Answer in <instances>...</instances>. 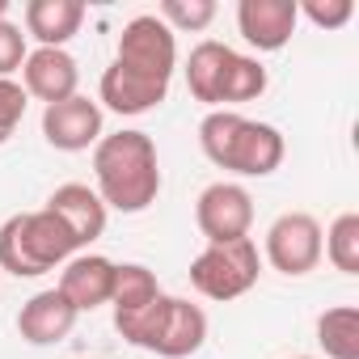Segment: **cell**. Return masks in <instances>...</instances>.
I'll return each instance as SVG.
<instances>
[{
  "instance_id": "obj_1",
  "label": "cell",
  "mask_w": 359,
  "mask_h": 359,
  "mask_svg": "<svg viewBox=\"0 0 359 359\" xmlns=\"http://www.w3.org/2000/svg\"><path fill=\"white\" fill-rule=\"evenodd\" d=\"M93 177H97V199L106 212L140 216L161 195V156L148 131L123 127L114 135H102L93 148Z\"/></svg>"
},
{
  "instance_id": "obj_2",
  "label": "cell",
  "mask_w": 359,
  "mask_h": 359,
  "mask_svg": "<svg viewBox=\"0 0 359 359\" xmlns=\"http://www.w3.org/2000/svg\"><path fill=\"white\" fill-rule=\"evenodd\" d=\"M199 148L216 169H229L237 177H271L287 152L279 127L245 118L241 110H212L199 123Z\"/></svg>"
},
{
  "instance_id": "obj_3",
  "label": "cell",
  "mask_w": 359,
  "mask_h": 359,
  "mask_svg": "<svg viewBox=\"0 0 359 359\" xmlns=\"http://www.w3.org/2000/svg\"><path fill=\"white\" fill-rule=\"evenodd\" d=\"M81 245L68 233V224L39 208V212H18L0 224V271H9L18 279H39L68 258H76Z\"/></svg>"
},
{
  "instance_id": "obj_4",
  "label": "cell",
  "mask_w": 359,
  "mask_h": 359,
  "mask_svg": "<svg viewBox=\"0 0 359 359\" xmlns=\"http://www.w3.org/2000/svg\"><path fill=\"white\" fill-rule=\"evenodd\" d=\"M131 346L152 351L161 359H187L208 342V313L187 296H156L140 317L114 325Z\"/></svg>"
},
{
  "instance_id": "obj_5",
  "label": "cell",
  "mask_w": 359,
  "mask_h": 359,
  "mask_svg": "<svg viewBox=\"0 0 359 359\" xmlns=\"http://www.w3.org/2000/svg\"><path fill=\"white\" fill-rule=\"evenodd\" d=\"M110 64H114L118 72L144 81V85L169 89V81H173V72H177V34H173L156 13H140V18H131V22L123 26Z\"/></svg>"
},
{
  "instance_id": "obj_6",
  "label": "cell",
  "mask_w": 359,
  "mask_h": 359,
  "mask_svg": "<svg viewBox=\"0 0 359 359\" xmlns=\"http://www.w3.org/2000/svg\"><path fill=\"white\" fill-rule=\"evenodd\" d=\"M262 275V254L254 237L241 241H224V245H208L203 254L191 258V287L216 304L241 300Z\"/></svg>"
},
{
  "instance_id": "obj_7",
  "label": "cell",
  "mask_w": 359,
  "mask_h": 359,
  "mask_svg": "<svg viewBox=\"0 0 359 359\" xmlns=\"http://www.w3.org/2000/svg\"><path fill=\"white\" fill-rule=\"evenodd\" d=\"M262 258L279 275H287V279H300V275L317 271L321 266V224H317V216H309V212H283L266 229Z\"/></svg>"
},
{
  "instance_id": "obj_8",
  "label": "cell",
  "mask_w": 359,
  "mask_h": 359,
  "mask_svg": "<svg viewBox=\"0 0 359 359\" xmlns=\"http://www.w3.org/2000/svg\"><path fill=\"white\" fill-rule=\"evenodd\" d=\"M195 224L208 237V245L241 241L254 229V195L241 182H212L195 199Z\"/></svg>"
},
{
  "instance_id": "obj_9",
  "label": "cell",
  "mask_w": 359,
  "mask_h": 359,
  "mask_svg": "<svg viewBox=\"0 0 359 359\" xmlns=\"http://www.w3.org/2000/svg\"><path fill=\"white\" fill-rule=\"evenodd\" d=\"M106 123V110L85 97V93H72L55 106H43V140L60 152H85V148H97V140L106 135L102 131Z\"/></svg>"
},
{
  "instance_id": "obj_10",
  "label": "cell",
  "mask_w": 359,
  "mask_h": 359,
  "mask_svg": "<svg viewBox=\"0 0 359 359\" xmlns=\"http://www.w3.org/2000/svg\"><path fill=\"white\" fill-rule=\"evenodd\" d=\"M300 26L296 0H241L237 5V30L254 51H283Z\"/></svg>"
},
{
  "instance_id": "obj_11",
  "label": "cell",
  "mask_w": 359,
  "mask_h": 359,
  "mask_svg": "<svg viewBox=\"0 0 359 359\" xmlns=\"http://www.w3.org/2000/svg\"><path fill=\"white\" fill-rule=\"evenodd\" d=\"M22 89H26V97L55 106L81 89V68L68 55V47H34L22 64Z\"/></svg>"
},
{
  "instance_id": "obj_12",
  "label": "cell",
  "mask_w": 359,
  "mask_h": 359,
  "mask_svg": "<svg viewBox=\"0 0 359 359\" xmlns=\"http://www.w3.org/2000/svg\"><path fill=\"white\" fill-rule=\"evenodd\" d=\"M114 275H118V262H110L106 254H76L64 262L60 271V296L76 309V313H93L102 304H110L114 296Z\"/></svg>"
},
{
  "instance_id": "obj_13",
  "label": "cell",
  "mask_w": 359,
  "mask_h": 359,
  "mask_svg": "<svg viewBox=\"0 0 359 359\" xmlns=\"http://www.w3.org/2000/svg\"><path fill=\"white\" fill-rule=\"evenodd\" d=\"M81 313L60 296V287H47V292H34L22 313H18V334L30 342V346H55L64 342L72 330H76Z\"/></svg>"
},
{
  "instance_id": "obj_14",
  "label": "cell",
  "mask_w": 359,
  "mask_h": 359,
  "mask_svg": "<svg viewBox=\"0 0 359 359\" xmlns=\"http://www.w3.org/2000/svg\"><path fill=\"white\" fill-rule=\"evenodd\" d=\"M47 212H55V216L68 224V233L76 237L81 250H89V245L106 233V220H110L106 203H102L97 191L85 187V182H64V187H55L51 199H47Z\"/></svg>"
},
{
  "instance_id": "obj_15",
  "label": "cell",
  "mask_w": 359,
  "mask_h": 359,
  "mask_svg": "<svg viewBox=\"0 0 359 359\" xmlns=\"http://www.w3.org/2000/svg\"><path fill=\"white\" fill-rule=\"evenodd\" d=\"M85 0H30L26 5V39L39 47H68L85 26Z\"/></svg>"
},
{
  "instance_id": "obj_16",
  "label": "cell",
  "mask_w": 359,
  "mask_h": 359,
  "mask_svg": "<svg viewBox=\"0 0 359 359\" xmlns=\"http://www.w3.org/2000/svg\"><path fill=\"white\" fill-rule=\"evenodd\" d=\"M233 64V47L229 43H216V39H203L199 47H191L187 55V89L195 102L220 110V89H224V72Z\"/></svg>"
},
{
  "instance_id": "obj_17",
  "label": "cell",
  "mask_w": 359,
  "mask_h": 359,
  "mask_svg": "<svg viewBox=\"0 0 359 359\" xmlns=\"http://www.w3.org/2000/svg\"><path fill=\"white\" fill-rule=\"evenodd\" d=\"M161 296V283L156 275L144 266V262H123L118 275H114V296H110V309H114V325L140 317L152 300Z\"/></svg>"
},
{
  "instance_id": "obj_18",
  "label": "cell",
  "mask_w": 359,
  "mask_h": 359,
  "mask_svg": "<svg viewBox=\"0 0 359 359\" xmlns=\"http://www.w3.org/2000/svg\"><path fill=\"white\" fill-rule=\"evenodd\" d=\"M317 346L325 351V359H359V309H325L317 317Z\"/></svg>"
},
{
  "instance_id": "obj_19",
  "label": "cell",
  "mask_w": 359,
  "mask_h": 359,
  "mask_svg": "<svg viewBox=\"0 0 359 359\" xmlns=\"http://www.w3.org/2000/svg\"><path fill=\"white\" fill-rule=\"evenodd\" d=\"M266 93V68L258 55H241L233 51V64L224 72V89H220V110H233V106H245V102H258Z\"/></svg>"
},
{
  "instance_id": "obj_20",
  "label": "cell",
  "mask_w": 359,
  "mask_h": 359,
  "mask_svg": "<svg viewBox=\"0 0 359 359\" xmlns=\"http://www.w3.org/2000/svg\"><path fill=\"white\" fill-rule=\"evenodd\" d=\"M321 258H330V266L342 275H359V216L355 212H342L321 233Z\"/></svg>"
},
{
  "instance_id": "obj_21",
  "label": "cell",
  "mask_w": 359,
  "mask_h": 359,
  "mask_svg": "<svg viewBox=\"0 0 359 359\" xmlns=\"http://www.w3.org/2000/svg\"><path fill=\"white\" fill-rule=\"evenodd\" d=\"M156 18L173 30V34H199L216 22V0H165L156 9Z\"/></svg>"
},
{
  "instance_id": "obj_22",
  "label": "cell",
  "mask_w": 359,
  "mask_h": 359,
  "mask_svg": "<svg viewBox=\"0 0 359 359\" xmlns=\"http://www.w3.org/2000/svg\"><path fill=\"white\" fill-rule=\"evenodd\" d=\"M300 18H309L317 30H342L351 18H355V5L351 0H296Z\"/></svg>"
},
{
  "instance_id": "obj_23",
  "label": "cell",
  "mask_w": 359,
  "mask_h": 359,
  "mask_svg": "<svg viewBox=\"0 0 359 359\" xmlns=\"http://www.w3.org/2000/svg\"><path fill=\"white\" fill-rule=\"evenodd\" d=\"M26 106H30V97H26L22 81H0V144L13 140V131L26 118Z\"/></svg>"
},
{
  "instance_id": "obj_24",
  "label": "cell",
  "mask_w": 359,
  "mask_h": 359,
  "mask_svg": "<svg viewBox=\"0 0 359 359\" xmlns=\"http://www.w3.org/2000/svg\"><path fill=\"white\" fill-rule=\"evenodd\" d=\"M26 55H30V47H26L22 26L0 22V81H13V72H22Z\"/></svg>"
},
{
  "instance_id": "obj_25",
  "label": "cell",
  "mask_w": 359,
  "mask_h": 359,
  "mask_svg": "<svg viewBox=\"0 0 359 359\" xmlns=\"http://www.w3.org/2000/svg\"><path fill=\"white\" fill-rule=\"evenodd\" d=\"M0 22H9V0H0Z\"/></svg>"
},
{
  "instance_id": "obj_26",
  "label": "cell",
  "mask_w": 359,
  "mask_h": 359,
  "mask_svg": "<svg viewBox=\"0 0 359 359\" xmlns=\"http://www.w3.org/2000/svg\"><path fill=\"white\" fill-rule=\"evenodd\" d=\"M292 359H313V355H292Z\"/></svg>"
}]
</instances>
